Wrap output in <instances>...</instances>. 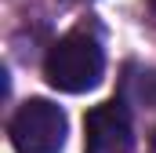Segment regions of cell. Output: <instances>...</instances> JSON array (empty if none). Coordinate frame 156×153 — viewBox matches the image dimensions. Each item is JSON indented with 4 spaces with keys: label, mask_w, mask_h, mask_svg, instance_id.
I'll use <instances>...</instances> for the list:
<instances>
[{
    "label": "cell",
    "mask_w": 156,
    "mask_h": 153,
    "mask_svg": "<svg viewBox=\"0 0 156 153\" xmlns=\"http://www.w3.org/2000/svg\"><path fill=\"white\" fill-rule=\"evenodd\" d=\"M131 117L120 102H102L83 120V153H131Z\"/></svg>",
    "instance_id": "3957f363"
},
{
    "label": "cell",
    "mask_w": 156,
    "mask_h": 153,
    "mask_svg": "<svg viewBox=\"0 0 156 153\" xmlns=\"http://www.w3.org/2000/svg\"><path fill=\"white\" fill-rule=\"evenodd\" d=\"M105 73V55H102V44L91 37V33H66L58 40L47 58H44V76L51 88L58 91H69V95H80V91H91Z\"/></svg>",
    "instance_id": "6da1fadb"
},
{
    "label": "cell",
    "mask_w": 156,
    "mask_h": 153,
    "mask_svg": "<svg viewBox=\"0 0 156 153\" xmlns=\"http://www.w3.org/2000/svg\"><path fill=\"white\" fill-rule=\"evenodd\" d=\"M11 146L18 153H62L66 113L47 99H29L11 120Z\"/></svg>",
    "instance_id": "7a4b0ae2"
},
{
    "label": "cell",
    "mask_w": 156,
    "mask_h": 153,
    "mask_svg": "<svg viewBox=\"0 0 156 153\" xmlns=\"http://www.w3.org/2000/svg\"><path fill=\"white\" fill-rule=\"evenodd\" d=\"M153 7H156V0H153Z\"/></svg>",
    "instance_id": "277c9868"
}]
</instances>
